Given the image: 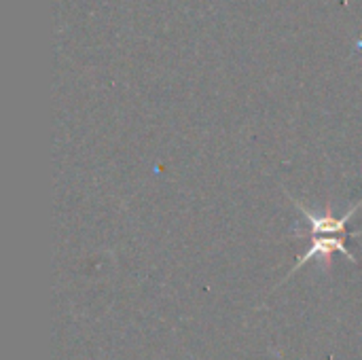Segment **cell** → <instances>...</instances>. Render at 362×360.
<instances>
[{
	"label": "cell",
	"mask_w": 362,
	"mask_h": 360,
	"mask_svg": "<svg viewBox=\"0 0 362 360\" xmlns=\"http://www.w3.org/2000/svg\"><path fill=\"white\" fill-rule=\"evenodd\" d=\"M346 238H348V236H312V246L297 259V265L288 272V276L284 278V282H286L291 276H295L305 263H310V261H314V259L325 261V265L329 267V265H331L333 252H341L348 261L356 263V257L346 248Z\"/></svg>",
	"instance_id": "obj_1"
}]
</instances>
